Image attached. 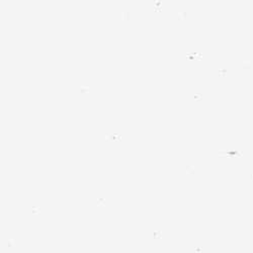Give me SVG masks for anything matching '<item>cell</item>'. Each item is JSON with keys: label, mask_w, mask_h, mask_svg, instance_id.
<instances>
[{"label": "cell", "mask_w": 253, "mask_h": 253, "mask_svg": "<svg viewBox=\"0 0 253 253\" xmlns=\"http://www.w3.org/2000/svg\"><path fill=\"white\" fill-rule=\"evenodd\" d=\"M80 91H81V93H86V92H88V88L82 86V87L80 88Z\"/></svg>", "instance_id": "obj_1"}]
</instances>
